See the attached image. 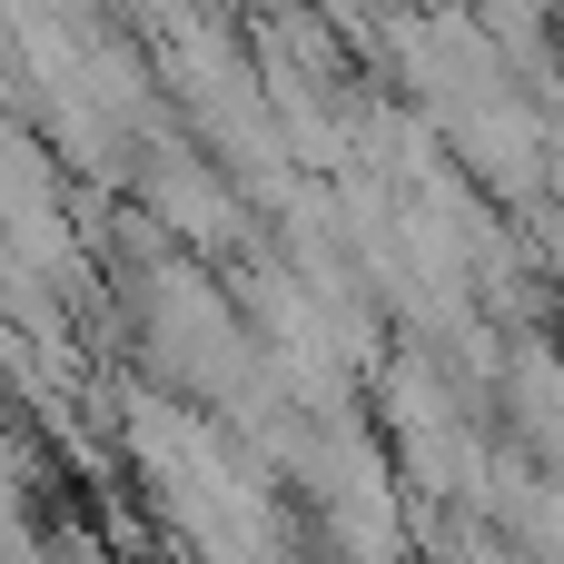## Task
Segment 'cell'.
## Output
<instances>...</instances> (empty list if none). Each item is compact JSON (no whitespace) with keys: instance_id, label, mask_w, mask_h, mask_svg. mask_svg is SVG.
<instances>
[{"instance_id":"6da1fadb","label":"cell","mask_w":564,"mask_h":564,"mask_svg":"<svg viewBox=\"0 0 564 564\" xmlns=\"http://www.w3.org/2000/svg\"><path fill=\"white\" fill-rule=\"evenodd\" d=\"M555 10H564V0H555Z\"/></svg>"}]
</instances>
